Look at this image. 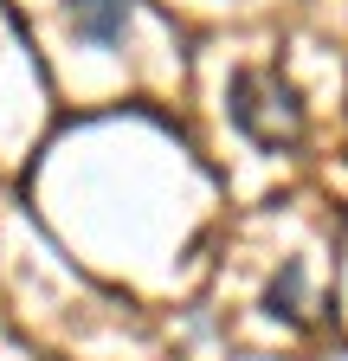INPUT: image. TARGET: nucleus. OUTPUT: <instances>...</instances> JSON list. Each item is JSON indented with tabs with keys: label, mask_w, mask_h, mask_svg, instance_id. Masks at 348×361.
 I'll list each match as a JSON object with an SVG mask.
<instances>
[{
	"label": "nucleus",
	"mask_w": 348,
	"mask_h": 361,
	"mask_svg": "<svg viewBox=\"0 0 348 361\" xmlns=\"http://www.w3.org/2000/svg\"><path fill=\"white\" fill-rule=\"evenodd\" d=\"M232 123L251 135L258 149H290L303 135V104L284 78H265V71H239L232 78Z\"/></svg>",
	"instance_id": "obj_1"
},
{
	"label": "nucleus",
	"mask_w": 348,
	"mask_h": 361,
	"mask_svg": "<svg viewBox=\"0 0 348 361\" xmlns=\"http://www.w3.org/2000/svg\"><path fill=\"white\" fill-rule=\"evenodd\" d=\"M129 13H136V0H65V26H71V39L97 45V52L123 45Z\"/></svg>",
	"instance_id": "obj_2"
},
{
	"label": "nucleus",
	"mask_w": 348,
	"mask_h": 361,
	"mask_svg": "<svg viewBox=\"0 0 348 361\" xmlns=\"http://www.w3.org/2000/svg\"><path fill=\"white\" fill-rule=\"evenodd\" d=\"M265 303H271L278 316H297V323L310 316V303H303V264H284V271H278V284H271Z\"/></svg>",
	"instance_id": "obj_3"
}]
</instances>
